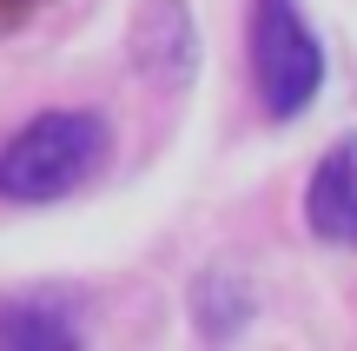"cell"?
<instances>
[{"instance_id":"cell-1","label":"cell","mask_w":357,"mask_h":351,"mask_svg":"<svg viewBox=\"0 0 357 351\" xmlns=\"http://www.w3.org/2000/svg\"><path fill=\"white\" fill-rule=\"evenodd\" d=\"M113 153V126L86 106H53L33 113L20 133L0 140V199H20V206H47L66 199L93 179Z\"/></svg>"},{"instance_id":"cell-2","label":"cell","mask_w":357,"mask_h":351,"mask_svg":"<svg viewBox=\"0 0 357 351\" xmlns=\"http://www.w3.org/2000/svg\"><path fill=\"white\" fill-rule=\"evenodd\" d=\"M245 53H252V87L271 119H298L324 87V47L311 33L298 0H252V27H245Z\"/></svg>"},{"instance_id":"cell-3","label":"cell","mask_w":357,"mask_h":351,"mask_svg":"<svg viewBox=\"0 0 357 351\" xmlns=\"http://www.w3.org/2000/svg\"><path fill=\"white\" fill-rule=\"evenodd\" d=\"M132 60L153 87H192L199 73V27L185 0H146L132 20Z\"/></svg>"},{"instance_id":"cell-4","label":"cell","mask_w":357,"mask_h":351,"mask_svg":"<svg viewBox=\"0 0 357 351\" xmlns=\"http://www.w3.org/2000/svg\"><path fill=\"white\" fill-rule=\"evenodd\" d=\"M305 225L318 239H331V246L357 252V133L318 159V172L305 186Z\"/></svg>"},{"instance_id":"cell-5","label":"cell","mask_w":357,"mask_h":351,"mask_svg":"<svg viewBox=\"0 0 357 351\" xmlns=\"http://www.w3.org/2000/svg\"><path fill=\"white\" fill-rule=\"evenodd\" d=\"M192 318H199V331H205L212 345L238 338V331L252 325V285H245L231 265L199 272V285H192Z\"/></svg>"},{"instance_id":"cell-6","label":"cell","mask_w":357,"mask_h":351,"mask_svg":"<svg viewBox=\"0 0 357 351\" xmlns=\"http://www.w3.org/2000/svg\"><path fill=\"white\" fill-rule=\"evenodd\" d=\"M0 345L7 351H73L79 345V318L66 305H47V299H20L0 312Z\"/></svg>"},{"instance_id":"cell-7","label":"cell","mask_w":357,"mask_h":351,"mask_svg":"<svg viewBox=\"0 0 357 351\" xmlns=\"http://www.w3.org/2000/svg\"><path fill=\"white\" fill-rule=\"evenodd\" d=\"M26 7H33V0H0V33H7V27H20Z\"/></svg>"}]
</instances>
